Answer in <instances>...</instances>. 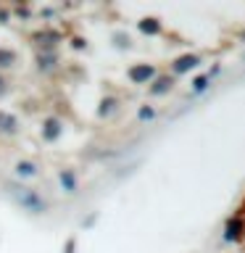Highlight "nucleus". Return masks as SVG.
I'll use <instances>...</instances> for the list:
<instances>
[{
    "label": "nucleus",
    "instance_id": "nucleus-1",
    "mask_svg": "<svg viewBox=\"0 0 245 253\" xmlns=\"http://www.w3.org/2000/svg\"><path fill=\"white\" fill-rule=\"evenodd\" d=\"M5 193L21 211H27L29 216H45V213L50 211V201H47L37 187H29V185H21V182H16V179H8Z\"/></svg>",
    "mask_w": 245,
    "mask_h": 253
},
{
    "label": "nucleus",
    "instance_id": "nucleus-2",
    "mask_svg": "<svg viewBox=\"0 0 245 253\" xmlns=\"http://www.w3.org/2000/svg\"><path fill=\"white\" fill-rule=\"evenodd\" d=\"M158 74H161V66H158V63H153V61H134V63H129V66H126V71H124L126 82L134 84V87H148Z\"/></svg>",
    "mask_w": 245,
    "mask_h": 253
},
{
    "label": "nucleus",
    "instance_id": "nucleus-3",
    "mask_svg": "<svg viewBox=\"0 0 245 253\" xmlns=\"http://www.w3.org/2000/svg\"><path fill=\"white\" fill-rule=\"evenodd\" d=\"M63 134H66V122L55 114H45L40 119V126H37V137L45 142V145H55Z\"/></svg>",
    "mask_w": 245,
    "mask_h": 253
},
{
    "label": "nucleus",
    "instance_id": "nucleus-4",
    "mask_svg": "<svg viewBox=\"0 0 245 253\" xmlns=\"http://www.w3.org/2000/svg\"><path fill=\"white\" fill-rule=\"evenodd\" d=\"M32 66L40 77H55L63 69V58L61 50H35L32 55Z\"/></svg>",
    "mask_w": 245,
    "mask_h": 253
},
{
    "label": "nucleus",
    "instance_id": "nucleus-5",
    "mask_svg": "<svg viewBox=\"0 0 245 253\" xmlns=\"http://www.w3.org/2000/svg\"><path fill=\"white\" fill-rule=\"evenodd\" d=\"M203 55L201 53H195V50H185V53H179V55H174V58L169 61V74L174 77V79H179V77H185V74H190V71H198L203 66Z\"/></svg>",
    "mask_w": 245,
    "mask_h": 253
},
{
    "label": "nucleus",
    "instance_id": "nucleus-6",
    "mask_svg": "<svg viewBox=\"0 0 245 253\" xmlns=\"http://www.w3.org/2000/svg\"><path fill=\"white\" fill-rule=\"evenodd\" d=\"M11 177L16 182H21V185H27V182H35L42 177V164L37 161V158H29V156H21L16 158L13 166H11Z\"/></svg>",
    "mask_w": 245,
    "mask_h": 253
},
{
    "label": "nucleus",
    "instance_id": "nucleus-7",
    "mask_svg": "<svg viewBox=\"0 0 245 253\" xmlns=\"http://www.w3.org/2000/svg\"><path fill=\"white\" fill-rule=\"evenodd\" d=\"M29 42L35 50H61L63 35H61V29H55V27H42V29L32 32Z\"/></svg>",
    "mask_w": 245,
    "mask_h": 253
},
{
    "label": "nucleus",
    "instance_id": "nucleus-8",
    "mask_svg": "<svg viewBox=\"0 0 245 253\" xmlns=\"http://www.w3.org/2000/svg\"><path fill=\"white\" fill-rule=\"evenodd\" d=\"M55 179H58V190L66 198H74V195H79V190H82V179H79V171L74 166H61V169L55 171Z\"/></svg>",
    "mask_w": 245,
    "mask_h": 253
},
{
    "label": "nucleus",
    "instance_id": "nucleus-9",
    "mask_svg": "<svg viewBox=\"0 0 245 253\" xmlns=\"http://www.w3.org/2000/svg\"><path fill=\"white\" fill-rule=\"evenodd\" d=\"M221 240L227 245H240L245 240V213H232V216L224 221Z\"/></svg>",
    "mask_w": 245,
    "mask_h": 253
},
{
    "label": "nucleus",
    "instance_id": "nucleus-10",
    "mask_svg": "<svg viewBox=\"0 0 245 253\" xmlns=\"http://www.w3.org/2000/svg\"><path fill=\"white\" fill-rule=\"evenodd\" d=\"M24 132V122L11 108H0V140H16Z\"/></svg>",
    "mask_w": 245,
    "mask_h": 253
},
{
    "label": "nucleus",
    "instance_id": "nucleus-11",
    "mask_svg": "<svg viewBox=\"0 0 245 253\" xmlns=\"http://www.w3.org/2000/svg\"><path fill=\"white\" fill-rule=\"evenodd\" d=\"M174 90H177V79H174L169 71H161V74L145 87V95L148 98H166V95H171Z\"/></svg>",
    "mask_w": 245,
    "mask_h": 253
},
{
    "label": "nucleus",
    "instance_id": "nucleus-12",
    "mask_svg": "<svg viewBox=\"0 0 245 253\" xmlns=\"http://www.w3.org/2000/svg\"><path fill=\"white\" fill-rule=\"evenodd\" d=\"M122 114V98L114 92H106L103 98L98 100V108H95V116L100 119V122H111V119H116Z\"/></svg>",
    "mask_w": 245,
    "mask_h": 253
},
{
    "label": "nucleus",
    "instance_id": "nucleus-13",
    "mask_svg": "<svg viewBox=\"0 0 245 253\" xmlns=\"http://www.w3.org/2000/svg\"><path fill=\"white\" fill-rule=\"evenodd\" d=\"M219 77V69H208V71H201V74H195L193 79H190V95L193 98H201V95H205L211 90L213 79Z\"/></svg>",
    "mask_w": 245,
    "mask_h": 253
},
{
    "label": "nucleus",
    "instance_id": "nucleus-14",
    "mask_svg": "<svg viewBox=\"0 0 245 253\" xmlns=\"http://www.w3.org/2000/svg\"><path fill=\"white\" fill-rule=\"evenodd\" d=\"M134 27H137V32L145 37H161L163 35V21L158 19V16H140Z\"/></svg>",
    "mask_w": 245,
    "mask_h": 253
},
{
    "label": "nucleus",
    "instance_id": "nucleus-15",
    "mask_svg": "<svg viewBox=\"0 0 245 253\" xmlns=\"http://www.w3.org/2000/svg\"><path fill=\"white\" fill-rule=\"evenodd\" d=\"M21 63V53L11 45H0V74H8Z\"/></svg>",
    "mask_w": 245,
    "mask_h": 253
},
{
    "label": "nucleus",
    "instance_id": "nucleus-16",
    "mask_svg": "<svg viewBox=\"0 0 245 253\" xmlns=\"http://www.w3.org/2000/svg\"><path fill=\"white\" fill-rule=\"evenodd\" d=\"M111 42H114L116 50H132V47H134V37L126 29H116V32H111Z\"/></svg>",
    "mask_w": 245,
    "mask_h": 253
},
{
    "label": "nucleus",
    "instance_id": "nucleus-17",
    "mask_svg": "<svg viewBox=\"0 0 245 253\" xmlns=\"http://www.w3.org/2000/svg\"><path fill=\"white\" fill-rule=\"evenodd\" d=\"M156 119H158V108L153 106V103H140V106H137V122L140 124H150V122H156Z\"/></svg>",
    "mask_w": 245,
    "mask_h": 253
},
{
    "label": "nucleus",
    "instance_id": "nucleus-18",
    "mask_svg": "<svg viewBox=\"0 0 245 253\" xmlns=\"http://www.w3.org/2000/svg\"><path fill=\"white\" fill-rule=\"evenodd\" d=\"M13 92V79L11 74H0V100H5Z\"/></svg>",
    "mask_w": 245,
    "mask_h": 253
},
{
    "label": "nucleus",
    "instance_id": "nucleus-19",
    "mask_svg": "<svg viewBox=\"0 0 245 253\" xmlns=\"http://www.w3.org/2000/svg\"><path fill=\"white\" fill-rule=\"evenodd\" d=\"M71 47H74V50H87L90 42H87V37H71Z\"/></svg>",
    "mask_w": 245,
    "mask_h": 253
},
{
    "label": "nucleus",
    "instance_id": "nucleus-20",
    "mask_svg": "<svg viewBox=\"0 0 245 253\" xmlns=\"http://www.w3.org/2000/svg\"><path fill=\"white\" fill-rule=\"evenodd\" d=\"M77 251V240H74V237H69V240H66V251H63V253H74Z\"/></svg>",
    "mask_w": 245,
    "mask_h": 253
},
{
    "label": "nucleus",
    "instance_id": "nucleus-21",
    "mask_svg": "<svg viewBox=\"0 0 245 253\" xmlns=\"http://www.w3.org/2000/svg\"><path fill=\"white\" fill-rule=\"evenodd\" d=\"M240 40H243V42H245V29H243V32H240Z\"/></svg>",
    "mask_w": 245,
    "mask_h": 253
},
{
    "label": "nucleus",
    "instance_id": "nucleus-22",
    "mask_svg": "<svg viewBox=\"0 0 245 253\" xmlns=\"http://www.w3.org/2000/svg\"><path fill=\"white\" fill-rule=\"evenodd\" d=\"M243 63H245V50H243Z\"/></svg>",
    "mask_w": 245,
    "mask_h": 253
}]
</instances>
